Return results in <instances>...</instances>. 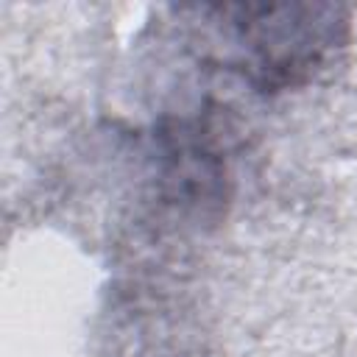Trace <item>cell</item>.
Listing matches in <instances>:
<instances>
[{"label":"cell","instance_id":"6da1fadb","mask_svg":"<svg viewBox=\"0 0 357 357\" xmlns=\"http://www.w3.org/2000/svg\"><path fill=\"white\" fill-rule=\"evenodd\" d=\"M237 50L231 61L259 89L296 86L312 75L337 45L335 6L262 3V6H212Z\"/></svg>","mask_w":357,"mask_h":357}]
</instances>
